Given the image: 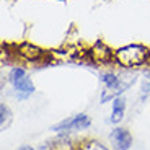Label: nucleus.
<instances>
[{
    "mask_svg": "<svg viewBox=\"0 0 150 150\" xmlns=\"http://www.w3.org/2000/svg\"><path fill=\"white\" fill-rule=\"evenodd\" d=\"M11 111H10V108H8L5 103H2L0 105V127H2V131H5V129L10 126V122H11Z\"/></svg>",
    "mask_w": 150,
    "mask_h": 150,
    "instance_id": "9d476101",
    "label": "nucleus"
},
{
    "mask_svg": "<svg viewBox=\"0 0 150 150\" xmlns=\"http://www.w3.org/2000/svg\"><path fill=\"white\" fill-rule=\"evenodd\" d=\"M114 62L122 69H135L150 62V49L144 44H127L114 51Z\"/></svg>",
    "mask_w": 150,
    "mask_h": 150,
    "instance_id": "f257e3e1",
    "label": "nucleus"
},
{
    "mask_svg": "<svg viewBox=\"0 0 150 150\" xmlns=\"http://www.w3.org/2000/svg\"><path fill=\"white\" fill-rule=\"evenodd\" d=\"M134 144L132 134L124 127H114L109 132V145L112 150H129Z\"/></svg>",
    "mask_w": 150,
    "mask_h": 150,
    "instance_id": "39448f33",
    "label": "nucleus"
},
{
    "mask_svg": "<svg viewBox=\"0 0 150 150\" xmlns=\"http://www.w3.org/2000/svg\"><path fill=\"white\" fill-rule=\"evenodd\" d=\"M86 56L90 57V60L93 64L98 65H108L111 62H114V51L109 46H106L103 41H96L86 51Z\"/></svg>",
    "mask_w": 150,
    "mask_h": 150,
    "instance_id": "20e7f679",
    "label": "nucleus"
},
{
    "mask_svg": "<svg viewBox=\"0 0 150 150\" xmlns=\"http://www.w3.org/2000/svg\"><path fill=\"white\" fill-rule=\"evenodd\" d=\"M91 126V117L86 114V112H79L72 117L60 121V122L54 124L51 131L57 132V134H62V132H77V131H85Z\"/></svg>",
    "mask_w": 150,
    "mask_h": 150,
    "instance_id": "f03ea898",
    "label": "nucleus"
},
{
    "mask_svg": "<svg viewBox=\"0 0 150 150\" xmlns=\"http://www.w3.org/2000/svg\"><path fill=\"white\" fill-rule=\"evenodd\" d=\"M11 86H13V90L16 91L18 100H26V98H30L31 95L34 93V83L28 75H25V77L20 79L18 82L11 83Z\"/></svg>",
    "mask_w": 150,
    "mask_h": 150,
    "instance_id": "423d86ee",
    "label": "nucleus"
},
{
    "mask_svg": "<svg viewBox=\"0 0 150 150\" xmlns=\"http://www.w3.org/2000/svg\"><path fill=\"white\" fill-rule=\"evenodd\" d=\"M147 86H149V90H150V82H149V85H147Z\"/></svg>",
    "mask_w": 150,
    "mask_h": 150,
    "instance_id": "4468645a",
    "label": "nucleus"
},
{
    "mask_svg": "<svg viewBox=\"0 0 150 150\" xmlns=\"http://www.w3.org/2000/svg\"><path fill=\"white\" fill-rule=\"evenodd\" d=\"M26 75V70L23 67H18V65H15V67H11L10 72H8V82L10 83H15L18 82L20 79H23Z\"/></svg>",
    "mask_w": 150,
    "mask_h": 150,
    "instance_id": "9b49d317",
    "label": "nucleus"
},
{
    "mask_svg": "<svg viewBox=\"0 0 150 150\" xmlns=\"http://www.w3.org/2000/svg\"><path fill=\"white\" fill-rule=\"evenodd\" d=\"M16 150H34V149H33L31 145H20Z\"/></svg>",
    "mask_w": 150,
    "mask_h": 150,
    "instance_id": "f8f14e48",
    "label": "nucleus"
},
{
    "mask_svg": "<svg viewBox=\"0 0 150 150\" xmlns=\"http://www.w3.org/2000/svg\"><path fill=\"white\" fill-rule=\"evenodd\" d=\"M147 77H149V80H150V70H147Z\"/></svg>",
    "mask_w": 150,
    "mask_h": 150,
    "instance_id": "ddd939ff",
    "label": "nucleus"
},
{
    "mask_svg": "<svg viewBox=\"0 0 150 150\" xmlns=\"http://www.w3.org/2000/svg\"><path fill=\"white\" fill-rule=\"evenodd\" d=\"M15 54L21 59H25L26 62H33V64H39V62H44L46 57H49V52L42 51L39 46L31 44L28 41H23L20 44L15 46Z\"/></svg>",
    "mask_w": 150,
    "mask_h": 150,
    "instance_id": "7ed1b4c3",
    "label": "nucleus"
},
{
    "mask_svg": "<svg viewBox=\"0 0 150 150\" xmlns=\"http://www.w3.org/2000/svg\"><path fill=\"white\" fill-rule=\"evenodd\" d=\"M49 150H77V145H74L65 132L57 135V139L52 140V144L49 145Z\"/></svg>",
    "mask_w": 150,
    "mask_h": 150,
    "instance_id": "6e6552de",
    "label": "nucleus"
},
{
    "mask_svg": "<svg viewBox=\"0 0 150 150\" xmlns=\"http://www.w3.org/2000/svg\"><path fill=\"white\" fill-rule=\"evenodd\" d=\"M126 116V98L121 95V96L114 98L111 105V116H109V122L111 124H119L121 121Z\"/></svg>",
    "mask_w": 150,
    "mask_h": 150,
    "instance_id": "0eeeda50",
    "label": "nucleus"
},
{
    "mask_svg": "<svg viewBox=\"0 0 150 150\" xmlns=\"http://www.w3.org/2000/svg\"><path fill=\"white\" fill-rule=\"evenodd\" d=\"M77 150H109L105 144H101L100 140H95V139H88V140H83L82 144L77 145Z\"/></svg>",
    "mask_w": 150,
    "mask_h": 150,
    "instance_id": "1a4fd4ad",
    "label": "nucleus"
}]
</instances>
